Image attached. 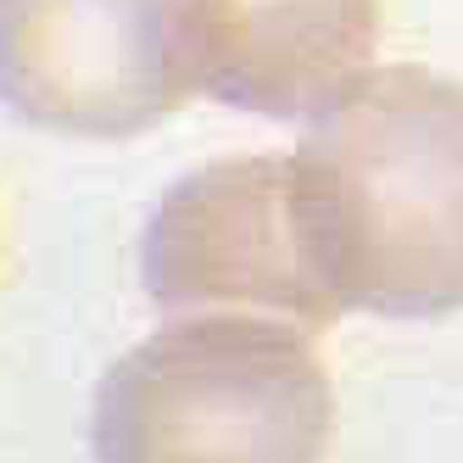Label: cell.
<instances>
[{
    "label": "cell",
    "mask_w": 463,
    "mask_h": 463,
    "mask_svg": "<svg viewBox=\"0 0 463 463\" xmlns=\"http://www.w3.org/2000/svg\"><path fill=\"white\" fill-rule=\"evenodd\" d=\"M290 162L313 262L341 313L463 307V84L374 68L318 112Z\"/></svg>",
    "instance_id": "obj_1"
},
{
    "label": "cell",
    "mask_w": 463,
    "mask_h": 463,
    "mask_svg": "<svg viewBox=\"0 0 463 463\" xmlns=\"http://www.w3.org/2000/svg\"><path fill=\"white\" fill-rule=\"evenodd\" d=\"M335 424L302 324L190 313L95 385V463H318Z\"/></svg>",
    "instance_id": "obj_2"
},
{
    "label": "cell",
    "mask_w": 463,
    "mask_h": 463,
    "mask_svg": "<svg viewBox=\"0 0 463 463\" xmlns=\"http://www.w3.org/2000/svg\"><path fill=\"white\" fill-rule=\"evenodd\" d=\"M140 274L162 313L269 307L302 329H329L341 318L313 262L296 162L274 151L184 174L146 223Z\"/></svg>",
    "instance_id": "obj_3"
},
{
    "label": "cell",
    "mask_w": 463,
    "mask_h": 463,
    "mask_svg": "<svg viewBox=\"0 0 463 463\" xmlns=\"http://www.w3.org/2000/svg\"><path fill=\"white\" fill-rule=\"evenodd\" d=\"M190 90L168 0H0V107L23 123L123 140Z\"/></svg>",
    "instance_id": "obj_4"
},
{
    "label": "cell",
    "mask_w": 463,
    "mask_h": 463,
    "mask_svg": "<svg viewBox=\"0 0 463 463\" xmlns=\"http://www.w3.org/2000/svg\"><path fill=\"white\" fill-rule=\"evenodd\" d=\"M195 90L257 118H318L363 79L380 0H174Z\"/></svg>",
    "instance_id": "obj_5"
}]
</instances>
